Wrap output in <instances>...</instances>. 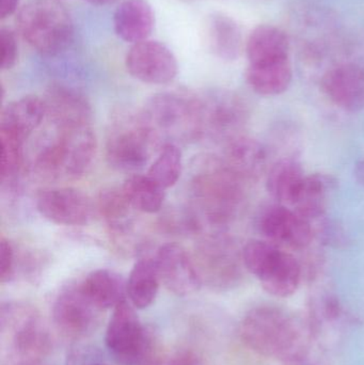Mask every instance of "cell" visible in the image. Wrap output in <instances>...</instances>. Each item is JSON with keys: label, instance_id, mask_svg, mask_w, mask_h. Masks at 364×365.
<instances>
[{"label": "cell", "instance_id": "15", "mask_svg": "<svg viewBox=\"0 0 364 365\" xmlns=\"http://www.w3.org/2000/svg\"><path fill=\"white\" fill-rule=\"evenodd\" d=\"M36 208L51 222L78 227L91 221L95 206L83 191L59 187L41 191L36 197Z\"/></svg>", "mask_w": 364, "mask_h": 365}, {"label": "cell", "instance_id": "26", "mask_svg": "<svg viewBox=\"0 0 364 365\" xmlns=\"http://www.w3.org/2000/svg\"><path fill=\"white\" fill-rule=\"evenodd\" d=\"M337 186V180L324 173L307 175L301 193L293 205L297 214L309 221L325 216L328 197Z\"/></svg>", "mask_w": 364, "mask_h": 365}, {"label": "cell", "instance_id": "2", "mask_svg": "<svg viewBox=\"0 0 364 365\" xmlns=\"http://www.w3.org/2000/svg\"><path fill=\"white\" fill-rule=\"evenodd\" d=\"M239 334L244 344L258 355L296 365L307 357L313 331L309 323L286 309L261 304L246 313Z\"/></svg>", "mask_w": 364, "mask_h": 365}, {"label": "cell", "instance_id": "35", "mask_svg": "<svg viewBox=\"0 0 364 365\" xmlns=\"http://www.w3.org/2000/svg\"><path fill=\"white\" fill-rule=\"evenodd\" d=\"M66 365H107L102 354L91 345L75 344L66 356Z\"/></svg>", "mask_w": 364, "mask_h": 365}, {"label": "cell", "instance_id": "16", "mask_svg": "<svg viewBox=\"0 0 364 365\" xmlns=\"http://www.w3.org/2000/svg\"><path fill=\"white\" fill-rule=\"evenodd\" d=\"M321 89L335 106L348 113L364 109V66L358 62H341L326 71L321 78Z\"/></svg>", "mask_w": 364, "mask_h": 365}, {"label": "cell", "instance_id": "25", "mask_svg": "<svg viewBox=\"0 0 364 365\" xmlns=\"http://www.w3.org/2000/svg\"><path fill=\"white\" fill-rule=\"evenodd\" d=\"M96 210L110 229L115 242H125L128 236L132 234L136 210L128 202L122 187L100 191L96 201Z\"/></svg>", "mask_w": 364, "mask_h": 365}, {"label": "cell", "instance_id": "42", "mask_svg": "<svg viewBox=\"0 0 364 365\" xmlns=\"http://www.w3.org/2000/svg\"><path fill=\"white\" fill-rule=\"evenodd\" d=\"M13 365H53L47 362L46 360H34V361L19 362Z\"/></svg>", "mask_w": 364, "mask_h": 365}, {"label": "cell", "instance_id": "18", "mask_svg": "<svg viewBox=\"0 0 364 365\" xmlns=\"http://www.w3.org/2000/svg\"><path fill=\"white\" fill-rule=\"evenodd\" d=\"M222 160L245 182H258L271 167V154L266 145L241 135L224 145Z\"/></svg>", "mask_w": 364, "mask_h": 365}, {"label": "cell", "instance_id": "20", "mask_svg": "<svg viewBox=\"0 0 364 365\" xmlns=\"http://www.w3.org/2000/svg\"><path fill=\"white\" fill-rule=\"evenodd\" d=\"M245 51L251 66L290 61L291 40L281 28L262 24L248 36Z\"/></svg>", "mask_w": 364, "mask_h": 365}, {"label": "cell", "instance_id": "40", "mask_svg": "<svg viewBox=\"0 0 364 365\" xmlns=\"http://www.w3.org/2000/svg\"><path fill=\"white\" fill-rule=\"evenodd\" d=\"M354 175L357 181L364 186V158H361L354 169Z\"/></svg>", "mask_w": 364, "mask_h": 365}, {"label": "cell", "instance_id": "43", "mask_svg": "<svg viewBox=\"0 0 364 365\" xmlns=\"http://www.w3.org/2000/svg\"><path fill=\"white\" fill-rule=\"evenodd\" d=\"M181 1H186V2H188V1H192V0H181Z\"/></svg>", "mask_w": 364, "mask_h": 365}, {"label": "cell", "instance_id": "27", "mask_svg": "<svg viewBox=\"0 0 364 365\" xmlns=\"http://www.w3.org/2000/svg\"><path fill=\"white\" fill-rule=\"evenodd\" d=\"M80 284L85 295L102 311L115 308L128 296L125 281L110 269L94 270Z\"/></svg>", "mask_w": 364, "mask_h": 365}, {"label": "cell", "instance_id": "6", "mask_svg": "<svg viewBox=\"0 0 364 365\" xmlns=\"http://www.w3.org/2000/svg\"><path fill=\"white\" fill-rule=\"evenodd\" d=\"M141 113L162 145L202 139L199 96L162 92L152 96Z\"/></svg>", "mask_w": 364, "mask_h": 365}, {"label": "cell", "instance_id": "31", "mask_svg": "<svg viewBox=\"0 0 364 365\" xmlns=\"http://www.w3.org/2000/svg\"><path fill=\"white\" fill-rule=\"evenodd\" d=\"M183 170V155L179 145L167 143L147 171V177L162 189L170 188L179 181Z\"/></svg>", "mask_w": 364, "mask_h": 365}, {"label": "cell", "instance_id": "23", "mask_svg": "<svg viewBox=\"0 0 364 365\" xmlns=\"http://www.w3.org/2000/svg\"><path fill=\"white\" fill-rule=\"evenodd\" d=\"M266 189L277 203L293 207L307 175L298 158H280L269 167Z\"/></svg>", "mask_w": 364, "mask_h": 365}, {"label": "cell", "instance_id": "33", "mask_svg": "<svg viewBox=\"0 0 364 365\" xmlns=\"http://www.w3.org/2000/svg\"><path fill=\"white\" fill-rule=\"evenodd\" d=\"M1 139V182H13L23 165L24 141L10 133L0 130Z\"/></svg>", "mask_w": 364, "mask_h": 365}, {"label": "cell", "instance_id": "5", "mask_svg": "<svg viewBox=\"0 0 364 365\" xmlns=\"http://www.w3.org/2000/svg\"><path fill=\"white\" fill-rule=\"evenodd\" d=\"M162 147L142 113L122 110L113 115L107 137L106 158L115 170L136 175Z\"/></svg>", "mask_w": 364, "mask_h": 365}, {"label": "cell", "instance_id": "38", "mask_svg": "<svg viewBox=\"0 0 364 365\" xmlns=\"http://www.w3.org/2000/svg\"><path fill=\"white\" fill-rule=\"evenodd\" d=\"M168 365H203L202 361L192 353H181L175 356Z\"/></svg>", "mask_w": 364, "mask_h": 365}, {"label": "cell", "instance_id": "34", "mask_svg": "<svg viewBox=\"0 0 364 365\" xmlns=\"http://www.w3.org/2000/svg\"><path fill=\"white\" fill-rule=\"evenodd\" d=\"M312 227H313L314 238H316L323 246L335 249H346L350 244V236L337 221L331 220L324 216L312 221Z\"/></svg>", "mask_w": 364, "mask_h": 365}, {"label": "cell", "instance_id": "12", "mask_svg": "<svg viewBox=\"0 0 364 365\" xmlns=\"http://www.w3.org/2000/svg\"><path fill=\"white\" fill-rule=\"evenodd\" d=\"M103 312L78 283L64 287L58 294L53 304V321L64 336L80 340L98 329Z\"/></svg>", "mask_w": 364, "mask_h": 365}, {"label": "cell", "instance_id": "7", "mask_svg": "<svg viewBox=\"0 0 364 365\" xmlns=\"http://www.w3.org/2000/svg\"><path fill=\"white\" fill-rule=\"evenodd\" d=\"M16 27L30 47L45 56L66 51L74 38V24L57 0H31L19 10Z\"/></svg>", "mask_w": 364, "mask_h": 365}, {"label": "cell", "instance_id": "21", "mask_svg": "<svg viewBox=\"0 0 364 365\" xmlns=\"http://www.w3.org/2000/svg\"><path fill=\"white\" fill-rule=\"evenodd\" d=\"M205 36L209 51L224 61H235L245 51L241 26L224 13H214L205 25Z\"/></svg>", "mask_w": 364, "mask_h": 365}, {"label": "cell", "instance_id": "13", "mask_svg": "<svg viewBox=\"0 0 364 365\" xmlns=\"http://www.w3.org/2000/svg\"><path fill=\"white\" fill-rule=\"evenodd\" d=\"M256 225L265 240L286 250L303 252L314 240L311 221L284 204L266 206L259 215Z\"/></svg>", "mask_w": 364, "mask_h": 365}, {"label": "cell", "instance_id": "28", "mask_svg": "<svg viewBox=\"0 0 364 365\" xmlns=\"http://www.w3.org/2000/svg\"><path fill=\"white\" fill-rule=\"evenodd\" d=\"M160 283L155 257L139 259L126 282L130 304L138 310L149 308L155 302Z\"/></svg>", "mask_w": 364, "mask_h": 365}, {"label": "cell", "instance_id": "29", "mask_svg": "<svg viewBox=\"0 0 364 365\" xmlns=\"http://www.w3.org/2000/svg\"><path fill=\"white\" fill-rule=\"evenodd\" d=\"M246 81L252 91L262 96H277L290 88L293 81L292 62L279 63L248 64Z\"/></svg>", "mask_w": 364, "mask_h": 365}, {"label": "cell", "instance_id": "41", "mask_svg": "<svg viewBox=\"0 0 364 365\" xmlns=\"http://www.w3.org/2000/svg\"><path fill=\"white\" fill-rule=\"evenodd\" d=\"M91 4H95V6H108V4H115L118 0H85Z\"/></svg>", "mask_w": 364, "mask_h": 365}, {"label": "cell", "instance_id": "36", "mask_svg": "<svg viewBox=\"0 0 364 365\" xmlns=\"http://www.w3.org/2000/svg\"><path fill=\"white\" fill-rule=\"evenodd\" d=\"M0 45H1V68L10 70L16 64L19 57V44L16 36L9 28L0 30Z\"/></svg>", "mask_w": 364, "mask_h": 365}, {"label": "cell", "instance_id": "11", "mask_svg": "<svg viewBox=\"0 0 364 365\" xmlns=\"http://www.w3.org/2000/svg\"><path fill=\"white\" fill-rule=\"evenodd\" d=\"M199 98L202 138L226 145L244 135L250 111L241 96L230 90L218 89Z\"/></svg>", "mask_w": 364, "mask_h": 365}, {"label": "cell", "instance_id": "10", "mask_svg": "<svg viewBox=\"0 0 364 365\" xmlns=\"http://www.w3.org/2000/svg\"><path fill=\"white\" fill-rule=\"evenodd\" d=\"M194 257L202 284L215 291H230L241 284L245 277L243 247L227 231L203 234Z\"/></svg>", "mask_w": 364, "mask_h": 365}, {"label": "cell", "instance_id": "8", "mask_svg": "<svg viewBox=\"0 0 364 365\" xmlns=\"http://www.w3.org/2000/svg\"><path fill=\"white\" fill-rule=\"evenodd\" d=\"M107 351L118 364L158 365L157 342L128 300L113 308L105 334Z\"/></svg>", "mask_w": 364, "mask_h": 365}, {"label": "cell", "instance_id": "4", "mask_svg": "<svg viewBox=\"0 0 364 365\" xmlns=\"http://www.w3.org/2000/svg\"><path fill=\"white\" fill-rule=\"evenodd\" d=\"M2 349L11 365L43 360L53 351V338L31 304L4 302L0 308Z\"/></svg>", "mask_w": 364, "mask_h": 365}, {"label": "cell", "instance_id": "22", "mask_svg": "<svg viewBox=\"0 0 364 365\" xmlns=\"http://www.w3.org/2000/svg\"><path fill=\"white\" fill-rule=\"evenodd\" d=\"M154 25L155 15L147 0H124L113 15L115 34L132 44L147 40Z\"/></svg>", "mask_w": 364, "mask_h": 365}, {"label": "cell", "instance_id": "9", "mask_svg": "<svg viewBox=\"0 0 364 365\" xmlns=\"http://www.w3.org/2000/svg\"><path fill=\"white\" fill-rule=\"evenodd\" d=\"M246 269L254 274L269 295L288 298L303 282L298 257L267 240H252L243 246Z\"/></svg>", "mask_w": 364, "mask_h": 365}, {"label": "cell", "instance_id": "24", "mask_svg": "<svg viewBox=\"0 0 364 365\" xmlns=\"http://www.w3.org/2000/svg\"><path fill=\"white\" fill-rule=\"evenodd\" d=\"M46 115L44 100L28 96L10 103L2 110L0 130L25 141L42 123Z\"/></svg>", "mask_w": 364, "mask_h": 365}, {"label": "cell", "instance_id": "32", "mask_svg": "<svg viewBox=\"0 0 364 365\" xmlns=\"http://www.w3.org/2000/svg\"><path fill=\"white\" fill-rule=\"evenodd\" d=\"M266 147L271 156H276L277 160L298 158L301 149L299 130L293 124L279 123L269 134V143Z\"/></svg>", "mask_w": 364, "mask_h": 365}, {"label": "cell", "instance_id": "17", "mask_svg": "<svg viewBox=\"0 0 364 365\" xmlns=\"http://www.w3.org/2000/svg\"><path fill=\"white\" fill-rule=\"evenodd\" d=\"M160 282L181 297L192 295L202 285L194 257L177 244L162 245L155 255Z\"/></svg>", "mask_w": 364, "mask_h": 365}, {"label": "cell", "instance_id": "3", "mask_svg": "<svg viewBox=\"0 0 364 365\" xmlns=\"http://www.w3.org/2000/svg\"><path fill=\"white\" fill-rule=\"evenodd\" d=\"M98 151L95 135L90 125L56 128L33 160L32 169L44 181H72L91 168Z\"/></svg>", "mask_w": 364, "mask_h": 365}, {"label": "cell", "instance_id": "14", "mask_svg": "<svg viewBox=\"0 0 364 365\" xmlns=\"http://www.w3.org/2000/svg\"><path fill=\"white\" fill-rule=\"evenodd\" d=\"M125 66L135 79L149 85H166L175 81L179 73L177 58L157 41L132 44L126 55Z\"/></svg>", "mask_w": 364, "mask_h": 365}, {"label": "cell", "instance_id": "30", "mask_svg": "<svg viewBox=\"0 0 364 365\" xmlns=\"http://www.w3.org/2000/svg\"><path fill=\"white\" fill-rule=\"evenodd\" d=\"M124 195L135 210L147 214H155L164 204L165 189L152 181L147 175H130L122 186Z\"/></svg>", "mask_w": 364, "mask_h": 365}, {"label": "cell", "instance_id": "39", "mask_svg": "<svg viewBox=\"0 0 364 365\" xmlns=\"http://www.w3.org/2000/svg\"><path fill=\"white\" fill-rule=\"evenodd\" d=\"M19 0H1V11L0 16L2 19L14 14L19 8Z\"/></svg>", "mask_w": 364, "mask_h": 365}, {"label": "cell", "instance_id": "19", "mask_svg": "<svg viewBox=\"0 0 364 365\" xmlns=\"http://www.w3.org/2000/svg\"><path fill=\"white\" fill-rule=\"evenodd\" d=\"M44 102L46 115L57 130L90 125L92 111L89 102L73 88L51 86Z\"/></svg>", "mask_w": 364, "mask_h": 365}, {"label": "cell", "instance_id": "1", "mask_svg": "<svg viewBox=\"0 0 364 365\" xmlns=\"http://www.w3.org/2000/svg\"><path fill=\"white\" fill-rule=\"evenodd\" d=\"M247 182L239 179L222 158L199 156L190 175V204L202 232L227 231L246 200Z\"/></svg>", "mask_w": 364, "mask_h": 365}, {"label": "cell", "instance_id": "37", "mask_svg": "<svg viewBox=\"0 0 364 365\" xmlns=\"http://www.w3.org/2000/svg\"><path fill=\"white\" fill-rule=\"evenodd\" d=\"M15 253L12 244L1 237L0 240V280L10 282L15 276Z\"/></svg>", "mask_w": 364, "mask_h": 365}]
</instances>
